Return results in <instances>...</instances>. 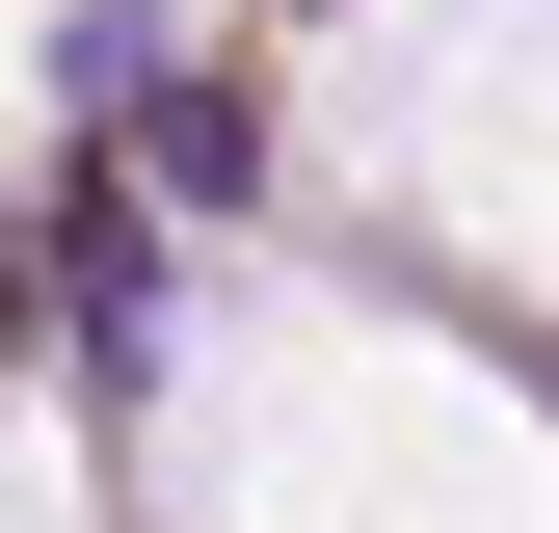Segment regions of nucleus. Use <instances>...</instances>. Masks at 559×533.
<instances>
[{"instance_id": "nucleus-1", "label": "nucleus", "mask_w": 559, "mask_h": 533, "mask_svg": "<svg viewBox=\"0 0 559 533\" xmlns=\"http://www.w3.org/2000/svg\"><path fill=\"white\" fill-rule=\"evenodd\" d=\"M160 81H187L160 0H53V107H160Z\"/></svg>"}]
</instances>
